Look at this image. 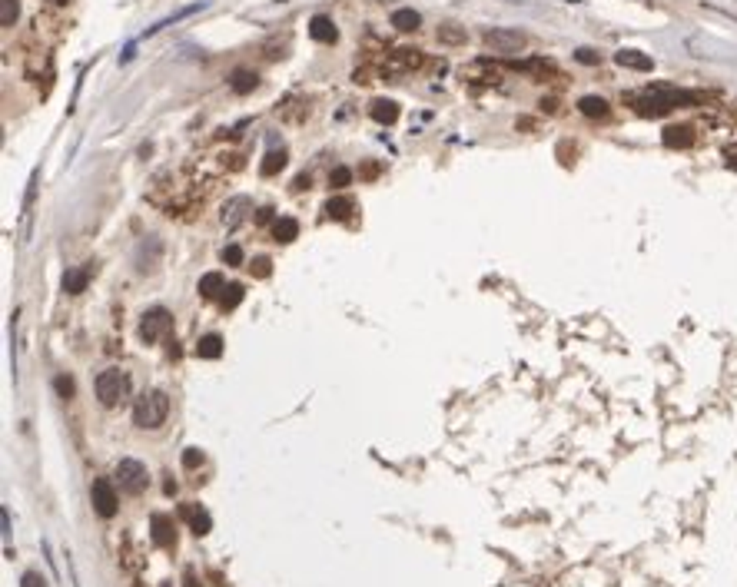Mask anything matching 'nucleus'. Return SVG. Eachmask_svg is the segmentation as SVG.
<instances>
[{"label": "nucleus", "instance_id": "1", "mask_svg": "<svg viewBox=\"0 0 737 587\" xmlns=\"http://www.w3.org/2000/svg\"><path fill=\"white\" fill-rule=\"evenodd\" d=\"M698 93H687V90H671V87H654L648 96L638 100V113L641 116H664L674 107H687V103H698Z\"/></svg>", "mask_w": 737, "mask_h": 587}, {"label": "nucleus", "instance_id": "2", "mask_svg": "<svg viewBox=\"0 0 737 587\" xmlns=\"http://www.w3.org/2000/svg\"><path fill=\"white\" fill-rule=\"evenodd\" d=\"M170 415V398L167 392H143L133 405V425L136 428H160Z\"/></svg>", "mask_w": 737, "mask_h": 587}, {"label": "nucleus", "instance_id": "3", "mask_svg": "<svg viewBox=\"0 0 737 587\" xmlns=\"http://www.w3.org/2000/svg\"><path fill=\"white\" fill-rule=\"evenodd\" d=\"M127 392H130V379H127V372H120V368H107V372H100V375H96V398H100V405L114 408V405H120V401L127 398Z\"/></svg>", "mask_w": 737, "mask_h": 587}, {"label": "nucleus", "instance_id": "4", "mask_svg": "<svg viewBox=\"0 0 737 587\" xmlns=\"http://www.w3.org/2000/svg\"><path fill=\"white\" fill-rule=\"evenodd\" d=\"M116 481H120V488L127 494H140L147 485H150V472H147V465L143 461H136V458H123L120 465H116Z\"/></svg>", "mask_w": 737, "mask_h": 587}, {"label": "nucleus", "instance_id": "5", "mask_svg": "<svg viewBox=\"0 0 737 587\" xmlns=\"http://www.w3.org/2000/svg\"><path fill=\"white\" fill-rule=\"evenodd\" d=\"M173 329V315L167 312V309H150V312H143V322H140V339L143 342H160L167 339Z\"/></svg>", "mask_w": 737, "mask_h": 587}, {"label": "nucleus", "instance_id": "6", "mask_svg": "<svg viewBox=\"0 0 737 587\" xmlns=\"http://www.w3.org/2000/svg\"><path fill=\"white\" fill-rule=\"evenodd\" d=\"M482 43L489 47L491 54H518L525 47V34L509 30V27H495V30H485Z\"/></svg>", "mask_w": 737, "mask_h": 587}, {"label": "nucleus", "instance_id": "7", "mask_svg": "<svg viewBox=\"0 0 737 587\" xmlns=\"http://www.w3.org/2000/svg\"><path fill=\"white\" fill-rule=\"evenodd\" d=\"M90 501H94V511L100 518H114L116 514V491L110 478H96L94 488H90Z\"/></svg>", "mask_w": 737, "mask_h": 587}, {"label": "nucleus", "instance_id": "8", "mask_svg": "<svg viewBox=\"0 0 737 587\" xmlns=\"http://www.w3.org/2000/svg\"><path fill=\"white\" fill-rule=\"evenodd\" d=\"M249 209H253L249 196H233V199H226V203H223L220 219H223V226H226V229H236L246 219V216H249Z\"/></svg>", "mask_w": 737, "mask_h": 587}, {"label": "nucleus", "instance_id": "9", "mask_svg": "<svg viewBox=\"0 0 737 587\" xmlns=\"http://www.w3.org/2000/svg\"><path fill=\"white\" fill-rule=\"evenodd\" d=\"M150 528H153V541H156L160 548H173V541H176V531H173V518H170V514H153Z\"/></svg>", "mask_w": 737, "mask_h": 587}, {"label": "nucleus", "instance_id": "10", "mask_svg": "<svg viewBox=\"0 0 737 587\" xmlns=\"http://www.w3.org/2000/svg\"><path fill=\"white\" fill-rule=\"evenodd\" d=\"M664 146L667 150H687L691 143H694V130L691 126H667V130L661 133Z\"/></svg>", "mask_w": 737, "mask_h": 587}, {"label": "nucleus", "instance_id": "11", "mask_svg": "<svg viewBox=\"0 0 737 587\" xmlns=\"http://www.w3.org/2000/svg\"><path fill=\"white\" fill-rule=\"evenodd\" d=\"M309 37L319 40V43H336V37H339V30H336V23L329 17H312L309 20Z\"/></svg>", "mask_w": 737, "mask_h": 587}, {"label": "nucleus", "instance_id": "12", "mask_svg": "<svg viewBox=\"0 0 737 587\" xmlns=\"http://www.w3.org/2000/svg\"><path fill=\"white\" fill-rule=\"evenodd\" d=\"M90 265H76V269H70V272H63V292H70V296H76V292H83L87 289V283H90Z\"/></svg>", "mask_w": 737, "mask_h": 587}, {"label": "nucleus", "instance_id": "13", "mask_svg": "<svg viewBox=\"0 0 737 587\" xmlns=\"http://www.w3.org/2000/svg\"><path fill=\"white\" fill-rule=\"evenodd\" d=\"M369 113H372V120L376 123H396L398 120V103L396 100H372V107H369Z\"/></svg>", "mask_w": 737, "mask_h": 587}, {"label": "nucleus", "instance_id": "14", "mask_svg": "<svg viewBox=\"0 0 737 587\" xmlns=\"http://www.w3.org/2000/svg\"><path fill=\"white\" fill-rule=\"evenodd\" d=\"M615 60H618V67H628V70H651V67H654L651 57L641 54V50H618Z\"/></svg>", "mask_w": 737, "mask_h": 587}, {"label": "nucleus", "instance_id": "15", "mask_svg": "<svg viewBox=\"0 0 737 587\" xmlns=\"http://www.w3.org/2000/svg\"><path fill=\"white\" fill-rule=\"evenodd\" d=\"M196 355H200V359H220V355H223V339H220L216 332L200 335V342H196Z\"/></svg>", "mask_w": 737, "mask_h": 587}, {"label": "nucleus", "instance_id": "16", "mask_svg": "<svg viewBox=\"0 0 737 587\" xmlns=\"http://www.w3.org/2000/svg\"><path fill=\"white\" fill-rule=\"evenodd\" d=\"M578 110L585 116H591V120H605L611 107H608L605 96H581V100H578Z\"/></svg>", "mask_w": 737, "mask_h": 587}, {"label": "nucleus", "instance_id": "17", "mask_svg": "<svg viewBox=\"0 0 737 587\" xmlns=\"http://www.w3.org/2000/svg\"><path fill=\"white\" fill-rule=\"evenodd\" d=\"M180 514L186 518L189 528L196 531V534H206L209 524H213V521H209V514L203 511V508H196V505H183V508H180Z\"/></svg>", "mask_w": 737, "mask_h": 587}, {"label": "nucleus", "instance_id": "18", "mask_svg": "<svg viewBox=\"0 0 737 587\" xmlns=\"http://www.w3.org/2000/svg\"><path fill=\"white\" fill-rule=\"evenodd\" d=\"M356 209V203L349 199V196H332L329 203H325V216L329 219H336V223H342V219H349V212Z\"/></svg>", "mask_w": 737, "mask_h": 587}, {"label": "nucleus", "instance_id": "19", "mask_svg": "<svg viewBox=\"0 0 737 587\" xmlns=\"http://www.w3.org/2000/svg\"><path fill=\"white\" fill-rule=\"evenodd\" d=\"M418 23H422V17H418V10H412V7L392 10V27H396V30H418Z\"/></svg>", "mask_w": 737, "mask_h": 587}, {"label": "nucleus", "instance_id": "20", "mask_svg": "<svg viewBox=\"0 0 737 587\" xmlns=\"http://www.w3.org/2000/svg\"><path fill=\"white\" fill-rule=\"evenodd\" d=\"M273 236H276L279 243H292V239L299 236V223H296L292 216H279V219L273 223Z\"/></svg>", "mask_w": 737, "mask_h": 587}, {"label": "nucleus", "instance_id": "21", "mask_svg": "<svg viewBox=\"0 0 737 587\" xmlns=\"http://www.w3.org/2000/svg\"><path fill=\"white\" fill-rule=\"evenodd\" d=\"M223 289H226V283H223V276H220V272H206V276L200 279V296H203V299H216V296H223Z\"/></svg>", "mask_w": 737, "mask_h": 587}, {"label": "nucleus", "instance_id": "22", "mask_svg": "<svg viewBox=\"0 0 737 587\" xmlns=\"http://www.w3.org/2000/svg\"><path fill=\"white\" fill-rule=\"evenodd\" d=\"M283 166H286V153L283 150H269L263 156V163H259V173H263V176H276Z\"/></svg>", "mask_w": 737, "mask_h": 587}, {"label": "nucleus", "instance_id": "23", "mask_svg": "<svg viewBox=\"0 0 737 587\" xmlns=\"http://www.w3.org/2000/svg\"><path fill=\"white\" fill-rule=\"evenodd\" d=\"M239 302H243V285L229 283L226 289H223V296H220V309H223V312H233Z\"/></svg>", "mask_w": 737, "mask_h": 587}, {"label": "nucleus", "instance_id": "24", "mask_svg": "<svg viewBox=\"0 0 737 587\" xmlns=\"http://www.w3.org/2000/svg\"><path fill=\"white\" fill-rule=\"evenodd\" d=\"M438 43L458 47V43H465V30H462V27H455V23H445V27H438Z\"/></svg>", "mask_w": 737, "mask_h": 587}, {"label": "nucleus", "instance_id": "25", "mask_svg": "<svg viewBox=\"0 0 737 587\" xmlns=\"http://www.w3.org/2000/svg\"><path fill=\"white\" fill-rule=\"evenodd\" d=\"M233 90H236V93L256 90V74H253V70H236V74H233Z\"/></svg>", "mask_w": 737, "mask_h": 587}, {"label": "nucleus", "instance_id": "26", "mask_svg": "<svg viewBox=\"0 0 737 587\" xmlns=\"http://www.w3.org/2000/svg\"><path fill=\"white\" fill-rule=\"evenodd\" d=\"M349 183H352V173L345 170V166H336V170L329 173V186L342 190V186H349Z\"/></svg>", "mask_w": 737, "mask_h": 587}, {"label": "nucleus", "instance_id": "27", "mask_svg": "<svg viewBox=\"0 0 737 587\" xmlns=\"http://www.w3.org/2000/svg\"><path fill=\"white\" fill-rule=\"evenodd\" d=\"M17 0H3V14H0V23L3 27H14V20H17Z\"/></svg>", "mask_w": 737, "mask_h": 587}, {"label": "nucleus", "instance_id": "28", "mask_svg": "<svg viewBox=\"0 0 737 587\" xmlns=\"http://www.w3.org/2000/svg\"><path fill=\"white\" fill-rule=\"evenodd\" d=\"M249 269H253V276H259V279H266V276H269V272H273V263H269V259H266V256H256V259H253V265H249Z\"/></svg>", "mask_w": 737, "mask_h": 587}, {"label": "nucleus", "instance_id": "29", "mask_svg": "<svg viewBox=\"0 0 737 587\" xmlns=\"http://www.w3.org/2000/svg\"><path fill=\"white\" fill-rule=\"evenodd\" d=\"M200 461H203V452H200V448H186V452H183V468H189V472H193Z\"/></svg>", "mask_w": 737, "mask_h": 587}, {"label": "nucleus", "instance_id": "30", "mask_svg": "<svg viewBox=\"0 0 737 587\" xmlns=\"http://www.w3.org/2000/svg\"><path fill=\"white\" fill-rule=\"evenodd\" d=\"M223 263L243 265V249H239V246H226V249H223Z\"/></svg>", "mask_w": 737, "mask_h": 587}, {"label": "nucleus", "instance_id": "31", "mask_svg": "<svg viewBox=\"0 0 737 587\" xmlns=\"http://www.w3.org/2000/svg\"><path fill=\"white\" fill-rule=\"evenodd\" d=\"M20 587H47V581L40 577L37 571H27V574L20 577Z\"/></svg>", "mask_w": 737, "mask_h": 587}, {"label": "nucleus", "instance_id": "32", "mask_svg": "<svg viewBox=\"0 0 737 587\" xmlns=\"http://www.w3.org/2000/svg\"><path fill=\"white\" fill-rule=\"evenodd\" d=\"M54 385H57V392H60L63 398L74 395V381H70V375H57V381H54Z\"/></svg>", "mask_w": 737, "mask_h": 587}, {"label": "nucleus", "instance_id": "33", "mask_svg": "<svg viewBox=\"0 0 737 587\" xmlns=\"http://www.w3.org/2000/svg\"><path fill=\"white\" fill-rule=\"evenodd\" d=\"M575 60H578V63H588V67H595V63H598V54H595V50H588V47H581V50H578V54H575Z\"/></svg>", "mask_w": 737, "mask_h": 587}, {"label": "nucleus", "instance_id": "34", "mask_svg": "<svg viewBox=\"0 0 737 587\" xmlns=\"http://www.w3.org/2000/svg\"><path fill=\"white\" fill-rule=\"evenodd\" d=\"M724 156H727V166H731V170H737V146H727V153H724Z\"/></svg>", "mask_w": 737, "mask_h": 587}, {"label": "nucleus", "instance_id": "35", "mask_svg": "<svg viewBox=\"0 0 737 587\" xmlns=\"http://www.w3.org/2000/svg\"><path fill=\"white\" fill-rule=\"evenodd\" d=\"M376 173H378V163H365V166H362V176H369V179H372Z\"/></svg>", "mask_w": 737, "mask_h": 587}]
</instances>
